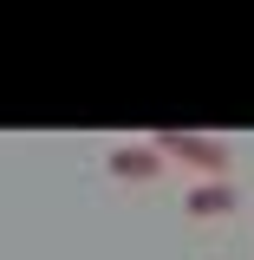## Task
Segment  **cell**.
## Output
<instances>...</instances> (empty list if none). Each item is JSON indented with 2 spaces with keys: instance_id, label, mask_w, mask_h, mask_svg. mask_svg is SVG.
<instances>
[{
  "instance_id": "cell-1",
  "label": "cell",
  "mask_w": 254,
  "mask_h": 260,
  "mask_svg": "<svg viewBox=\"0 0 254 260\" xmlns=\"http://www.w3.org/2000/svg\"><path fill=\"white\" fill-rule=\"evenodd\" d=\"M157 156H183L195 162V169H209L215 182H222V169H228V143L222 137H202V130H157V143H150Z\"/></svg>"
},
{
  "instance_id": "cell-2",
  "label": "cell",
  "mask_w": 254,
  "mask_h": 260,
  "mask_svg": "<svg viewBox=\"0 0 254 260\" xmlns=\"http://www.w3.org/2000/svg\"><path fill=\"white\" fill-rule=\"evenodd\" d=\"M163 156L150 143H124V150H111V176H157Z\"/></svg>"
},
{
  "instance_id": "cell-3",
  "label": "cell",
  "mask_w": 254,
  "mask_h": 260,
  "mask_svg": "<svg viewBox=\"0 0 254 260\" xmlns=\"http://www.w3.org/2000/svg\"><path fill=\"white\" fill-rule=\"evenodd\" d=\"M228 208H235V189H228V182L189 189V215H228Z\"/></svg>"
}]
</instances>
